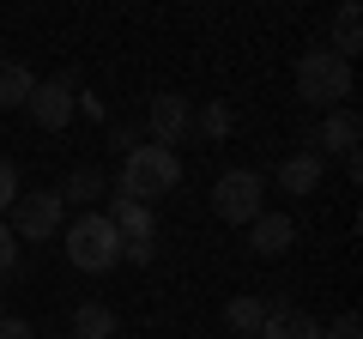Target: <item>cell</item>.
Listing matches in <instances>:
<instances>
[{
    "label": "cell",
    "instance_id": "cell-1",
    "mask_svg": "<svg viewBox=\"0 0 363 339\" xmlns=\"http://www.w3.org/2000/svg\"><path fill=\"white\" fill-rule=\"evenodd\" d=\"M176 182H182V157L176 152H164V145H133V152H121V176H116L121 200L157 206L164 194H176Z\"/></svg>",
    "mask_w": 363,
    "mask_h": 339
},
{
    "label": "cell",
    "instance_id": "cell-2",
    "mask_svg": "<svg viewBox=\"0 0 363 339\" xmlns=\"http://www.w3.org/2000/svg\"><path fill=\"white\" fill-rule=\"evenodd\" d=\"M61 243H67V261L79 267V273H109V267L121 261V236L116 224L104 218V212H79V218L61 224Z\"/></svg>",
    "mask_w": 363,
    "mask_h": 339
},
{
    "label": "cell",
    "instance_id": "cell-3",
    "mask_svg": "<svg viewBox=\"0 0 363 339\" xmlns=\"http://www.w3.org/2000/svg\"><path fill=\"white\" fill-rule=\"evenodd\" d=\"M297 97H303V104H315L321 116H327V109H339L351 97V61H339L327 43H321V49H303L297 55Z\"/></svg>",
    "mask_w": 363,
    "mask_h": 339
},
{
    "label": "cell",
    "instance_id": "cell-4",
    "mask_svg": "<svg viewBox=\"0 0 363 339\" xmlns=\"http://www.w3.org/2000/svg\"><path fill=\"white\" fill-rule=\"evenodd\" d=\"M212 212L224 224H255L267 212V182H260V170H224L218 182H212Z\"/></svg>",
    "mask_w": 363,
    "mask_h": 339
},
{
    "label": "cell",
    "instance_id": "cell-5",
    "mask_svg": "<svg viewBox=\"0 0 363 339\" xmlns=\"http://www.w3.org/2000/svg\"><path fill=\"white\" fill-rule=\"evenodd\" d=\"M61 224H67L61 194H55V188H37V194L13 200V224H6V230H13L18 243H49V236H61Z\"/></svg>",
    "mask_w": 363,
    "mask_h": 339
},
{
    "label": "cell",
    "instance_id": "cell-6",
    "mask_svg": "<svg viewBox=\"0 0 363 339\" xmlns=\"http://www.w3.org/2000/svg\"><path fill=\"white\" fill-rule=\"evenodd\" d=\"M145 133H152V145H164V152H176L188 133H194V104L176 91L152 97V109H145Z\"/></svg>",
    "mask_w": 363,
    "mask_h": 339
},
{
    "label": "cell",
    "instance_id": "cell-7",
    "mask_svg": "<svg viewBox=\"0 0 363 339\" xmlns=\"http://www.w3.org/2000/svg\"><path fill=\"white\" fill-rule=\"evenodd\" d=\"M73 79H37V91H30V116H37V128H49V133H61L67 121L79 116L73 109Z\"/></svg>",
    "mask_w": 363,
    "mask_h": 339
},
{
    "label": "cell",
    "instance_id": "cell-8",
    "mask_svg": "<svg viewBox=\"0 0 363 339\" xmlns=\"http://www.w3.org/2000/svg\"><path fill=\"white\" fill-rule=\"evenodd\" d=\"M357 140H363V116H357L351 104H339V109H327V116L315 121L309 152H315V145H327V152H339V157H345V152H357Z\"/></svg>",
    "mask_w": 363,
    "mask_h": 339
},
{
    "label": "cell",
    "instance_id": "cell-9",
    "mask_svg": "<svg viewBox=\"0 0 363 339\" xmlns=\"http://www.w3.org/2000/svg\"><path fill=\"white\" fill-rule=\"evenodd\" d=\"M104 218L116 224L121 248H128V243H157V212H152V206H140V200H121V194H116Z\"/></svg>",
    "mask_w": 363,
    "mask_h": 339
},
{
    "label": "cell",
    "instance_id": "cell-10",
    "mask_svg": "<svg viewBox=\"0 0 363 339\" xmlns=\"http://www.w3.org/2000/svg\"><path fill=\"white\" fill-rule=\"evenodd\" d=\"M321 176H327V157L303 145V152H291L285 164H279V194H315Z\"/></svg>",
    "mask_w": 363,
    "mask_h": 339
},
{
    "label": "cell",
    "instance_id": "cell-11",
    "mask_svg": "<svg viewBox=\"0 0 363 339\" xmlns=\"http://www.w3.org/2000/svg\"><path fill=\"white\" fill-rule=\"evenodd\" d=\"M291 243H297V224H291L285 212H260V218L248 224V248H255V255H285Z\"/></svg>",
    "mask_w": 363,
    "mask_h": 339
},
{
    "label": "cell",
    "instance_id": "cell-12",
    "mask_svg": "<svg viewBox=\"0 0 363 339\" xmlns=\"http://www.w3.org/2000/svg\"><path fill=\"white\" fill-rule=\"evenodd\" d=\"M255 339H321V321L303 315V309H279V303H272V315L260 321Z\"/></svg>",
    "mask_w": 363,
    "mask_h": 339
},
{
    "label": "cell",
    "instance_id": "cell-13",
    "mask_svg": "<svg viewBox=\"0 0 363 339\" xmlns=\"http://www.w3.org/2000/svg\"><path fill=\"white\" fill-rule=\"evenodd\" d=\"M104 170H97V164H79L73 170V176H67V182L61 188H55V194H61V206H79V212H91V200H104Z\"/></svg>",
    "mask_w": 363,
    "mask_h": 339
},
{
    "label": "cell",
    "instance_id": "cell-14",
    "mask_svg": "<svg viewBox=\"0 0 363 339\" xmlns=\"http://www.w3.org/2000/svg\"><path fill=\"white\" fill-rule=\"evenodd\" d=\"M267 315H272L267 297H230V303H224V327H230V339H255Z\"/></svg>",
    "mask_w": 363,
    "mask_h": 339
},
{
    "label": "cell",
    "instance_id": "cell-15",
    "mask_svg": "<svg viewBox=\"0 0 363 339\" xmlns=\"http://www.w3.org/2000/svg\"><path fill=\"white\" fill-rule=\"evenodd\" d=\"M327 49H333L339 61H351V55L363 49V13H357V0H345V6L333 13V43H327Z\"/></svg>",
    "mask_w": 363,
    "mask_h": 339
},
{
    "label": "cell",
    "instance_id": "cell-16",
    "mask_svg": "<svg viewBox=\"0 0 363 339\" xmlns=\"http://www.w3.org/2000/svg\"><path fill=\"white\" fill-rule=\"evenodd\" d=\"M73 339H116V309L109 303H79L73 309Z\"/></svg>",
    "mask_w": 363,
    "mask_h": 339
},
{
    "label": "cell",
    "instance_id": "cell-17",
    "mask_svg": "<svg viewBox=\"0 0 363 339\" xmlns=\"http://www.w3.org/2000/svg\"><path fill=\"white\" fill-rule=\"evenodd\" d=\"M30 91H37L30 67H25V61H0V109H18V104H30Z\"/></svg>",
    "mask_w": 363,
    "mask_h": 339
},
{
    "label": "cell",
    "instance_id": "cell-18",
    "mask_svg": "<svg viewBox=\"0 0 363 339\" xmlns=\"http://www.w3.org/2000/svg\"><path fill=\"white\" fill-rule=\"evenodd\" d=\"M230 128H236L230 97H212L206 109H194V133H200V140H230Z\"/></svg>",
    "mask_w": 363,
    "mask_h": 339
},
{
    "label": "cell",
    "instance_id": "cell-19",
    "mask_svg": "<svg viewBox=\"0 0 363 339\" xmlns=\"http://www.w3.org/2000/svg\"><path fill=\"white\" fill-rule=\"evenodd\" d=\"M13 200H18V170L0 157V212H13Z\"/></svg>",
    "mask_w": 363,
    "mask_h": 339
},
{
    "label": "cell",
    "instance_id": "cell-20",
    "mask_svg": "<svg viewBox=\"0 0 363 339\" xmlns=\"http://www.w3.org/2000/svg\"><path fill=\"white\" fill-rule=\"evenodd\" d=\"M18 267V236L6 230V218H0V273H13Z\"/></svg>",
    "mask_w": 363,
    "mask_h": 339
},
{
    "label": "cell",
    "instance_id": "cell-21",
    "mask_svg": "<svg viewBox=\"0 0 363 339\" xmlns=\"http://www.w3.org/2000/svg\"><path fill=\"white\" fill-rule=\"evenodd\" d=\"M121 261H133V267H152V261H157V243H128V248H121Z\"/></svg>",
    "mask_w": 363,
    "mask_h": 339
},
{
    "label": "cell",
    "instance_id": "cell-22",
    "mask_svg": "<svg viewBox=\"0 0 363 339\" xmlns=\"http://www.w3.org/2000/svg\"><path fill=\"white\" fill-rule=\"evenodd\" d=\"M0 339H37V327L18 321V315H0Z\"/></svg>",
    "mask_w": 363,
    "mask_h": 339
},
{
    "label": "cell",
    "instance_id": "cell-23",
    "mask_svg": "<svg viewBox=\"0 0 363 339\" xmlns=\"http://www.w3.org/2000/svg\"><path fill=\"white\" fill-rule=\"evenodd\" d=\"M321 339H363V333H357V315H339V321H333V327H327V333H321Z\"/></svg>",
    "mask_w": 363,
    "mask_h": 339
},
{
    "label": "cell",
    "instance_id": "cell-24",
    "mask_svg": "<svg viewBox=\"0 0 363 339\" xmlns=\"http://www.w3.org/2000/svg\"><path fill=\"white\" fill-rule=\"evenodd\" d=\"M61 339H73V333H61Z\"/></svg>",
    "mask_w": 363,
    "mask_h": 339
}]
</instances>
